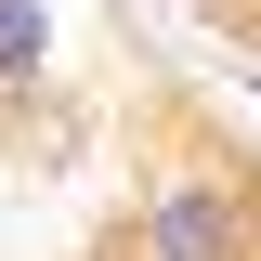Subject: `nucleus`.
Segmentation results:
<instances>
[{
  "label": "nucleus",
  "instance_id": "nucleus-1",
  "mask_svg": "<svg viewBox=\"0 0 261 261\" xmlns=\"http://www.w3.org/2000/svg\"><path fill=\"white\" fill-rule=\"evenodd\" d=\"M105 261H261V196L235 170H157V183L130 196L118 222H105Z\"/></svg>",
  "mask_w": 261,
  "mask_h": 261
},
{
  "label": "nucleus",
  "instance_id": "nucleus-2",
  "mask_svg": "<svg viewBox=\"0 0 261 261\" xmlns=\"http://www.w3.org/2000/svg\"><path fill=\"white\" fill-rule=\"evenodd\" d=\"M53 92H65L53 0H0V118H53Z\"/></svg>",
  "mask_w": 261,
  "mask_h": 261
},
{
  "label": "nucleus",
  "instance_id": "nucleus-3",
  "mask_svg": "<svg viewBox=\"0 0 261 261\" xmlns=\"http://www.w3.org/2000/svg\"><path fill=\"white\" fill-rule=\"evenodd\" d=\"M183 13H248V0H183Z\"/></svg>",
  "mask_w": 261,
  "mask_h": 261
}]
</instances>
